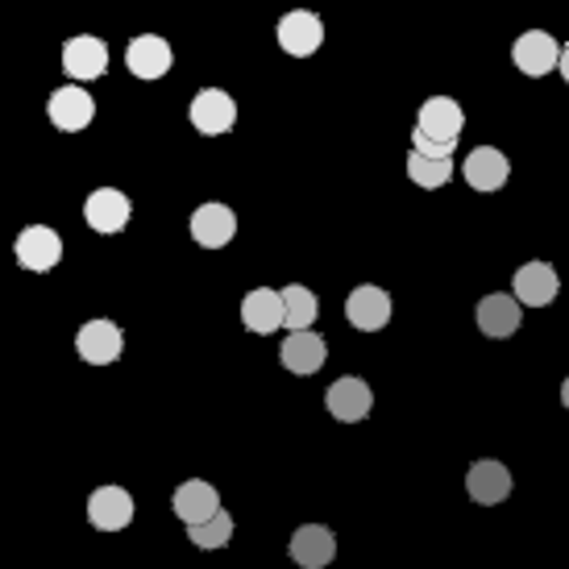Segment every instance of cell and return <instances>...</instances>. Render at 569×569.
Segmentation results:
<instances>
[{
  "mask_svg": "<svg viewBox=\"0 0 569 569\" xmlns=\"http://www.w3.org/2000/svg\"><path fill=\"white\" fill-rule=\"evenodd\" d=\"M408 179L416 183V188H445L449 179H453V162H441V159H425V154H416L411 150L408 154Z\"/></svg>",
  "mask_w": 569,
  "mask_h": 569,
  "instance_id": "cell-24",
  "label": "cell"
},
{
  "mask_svg": "<svg viewBox=\"0 0 569 569\" xmlns=\"http://www.w3.org/2000/svg\"><path fill=\"white\" fill-rule=\"evenodd\" d=\"M320 42H325V21H320L312 9H291V13L279 17V47H283L291 59L317 54Z\"/></svg>",
  "mask_w": 569,
  "mask_h": 569,
  "instance_id": "cell-8",
  "label": "cell"
},
{
  "mask_svg": "<svg viewBox=\"0 0 569 569\" xmlns=\"http://www.w3.org/2000/svg\"><path fill=\"white\" fill-rule=\"evenodd\" d=\"M191 238H196V246H204V250H221V246H229V241L238 238V212L229 204H217V200H208V204H200L196 212H191Z\"/></svg>",
  "mask_w": 569,
  "mask_h": 569,
  "instance_id": "cell-6",
  "label": "cell"
},
{
  "mask_svg": "<svg viewBox=\"0 0 569 569\" xmlns=\"http://www.w3.org/2000/svg\"><path fill=\"white\" fill-rule=\"evenodd\" d=\"M191 545H200V549H224L229 540H233V516L229 511H217L208 523H196L188 528Z\"/></svg>",
  "mask_w": 569,
  "mask_h": 569,
  "instance_id": "cell-25",
  "label": "cell"
},
{
  "mask_svg": "<svg viewBox=\"0 0 569 569\" xmlns=\"http://www.w3.org/2000/svg\"><path fill=\"white\" fill-rule=\"evenodd\" d=\"M557 291H561V279H557V270L549 262H523L516 274H511V296L523 303V308H545V303L557 300Z\"/></svg>",
  "mask_w": 569,
  "mask_h": 569,
  "instance_id": "cell-15",
  "label": "cell"
},
{
  "mask_svg": "<svg viewBox=\"0 0 569 569\" xmlns=\"http://www.w3.org/2000/svg\"><path fill=\"white\" fill-rule=\"evenodd\" d=\"M283 312H287V329L308 332V325L317 320V296H312L303 283L283 287Z\"/></svg>",
  "mask_w": 569,
  "mask_h": 569,
  "instance_id": "cell-23",
  "label": "cell"
},
{
  "mask_svg": "<svg viewBox=\"0 0 569 569\" xmlns=\"http://www.w3.org/2000/svg\"><path fill=\"white\" fill-rule=\"evenodd\" d=\"M129 217H133V200L117 188H96L92 196L83 200V221H88V229L104 233V238L121 233L129 224Z\"/></svg>",
  "mask_w": 569,
  "mask_h": 569,
  "instance_id": "cell-4",
  "label": "cell"
},
{
  "mask_svg": "<svg viewBox=\"0 0 569 569\" xmlns=\"http://www.w3.org/2000/svg\"><path fill=\"white\" fill-rule=\"evenodd\" d=\"M291 561L303 569H325L337 557V537H332L325 523H303L291 532V545H287Z\"/></svg>",
  "mask_w": 569,
  "mask_h": 569,
  "instance_id": "cell-19",
  "label": "cell"
},
{
  "mask_svg": "<svg viewBox=\"0 0 569 569\" xmlns=\"http://www.w3.org/2000/svg\"><path fill=\"white\" fill-rule=\"evenodd\" d=\"M47 117L54 129H63V133H80V129L92 126L96 117V100L92 92H83L76 83H63V88H54L47 100Z\"/></svg>",
  "mask_w": 569,
  "mask_h": 569,
  "instance_id": "cell-5",
  "label": "cell"
},
{
  "mask_svg": "<svg viewBox=\"0 0 569 569\" xmlns=\"http://www.w3.org/2000/svg\"><path fill=\"white\" fill-rule=\"evenodd\" d=\"M121 349H126V332L121 325H112V320H88L80 332H76V353H80L88 366H109L121 358Z\"/></svg>",
  "mask_w": 569,
  "mask_h": 569,
  "instance_id": "cell-7",
  "label": "cell"
},
{
  "mask_svg": "<svg viewBox=\"0 0 569 569\" xmlns=\"http://www.w3.org/2000/svg\"><path fill=\"white\" fill-rule=\"evenodd\" d=\"M171 507H174V516L188 523V528H196V523H208L217 511H224L217 487H212V482H204V478H191V482H183V487L171 495Z\"/></svg>",
  "mask_w": 569,
  "mask_h": 569,
  "instance_id": "cell-18",
  "label": "cell"
},
{
  "mask_svg": "<svg viewBox=\"0 0 569 569\" xmlns=\"http://www.w3.org/2000/svg\"><path fill=\"white\" fill-rule=\"evenodd\" d=\"M63 71L71 80H100L109 71V42L92 33H76L63 42Z\"/></svg>",
  "mask_w": 569,
  "mask_h": 569,
  "instance_id": "cell-10",
  "label": "cell"
},
{
  "mask_svg": "<svg viewBox=\"0 0 569 569\" xmlns=\"http://www.w3.org/2000/svg\"><path fill=\"white\" fill-rule=\"evenodd\" d=\"M561 403H566V408H569V379L561 382Z\"/></svg>",
  "mask_w": 569,
  "mask_h": 569,
  "instance_id": "cell-27",
  "label": "cell"
},
{
  "mask_svg": "<svg viewBox=\"0 0 569 569\" xmlns=\"http://www.w3.org/2000/svg\"><path fill=\"white\" fill-rule=\"evenodd\" d=\"M346 320L358 332H379L391 320V296L375 283H358L346 296Z\"/></svg>",
  "mask_w": 569,
  "mask_h": 569,
  "instance_id": "cell-11",
  "label": "cell"
},
{
  "mask_svg": "<svg viewBox=\"0 0 569 569\" xmlns=\"http://www.w3.org/2000/svg\"><path fill=\"white\" fill-rule=\"evenodd\" d=\"M461 179L470 183L475 191L490 196V191H499L511 179V162H507L503 150H495V146H475L466 162H461Z\"/></svg>",
  "mask_w": 569,
  "mask_h": 569,
  "instance_id": "cell-13",
  "label": "cell"
},
{
  "mask_svg": "<svg viewBox=\"0 0 569 569\" xmlns=\"http://www.w3.org/2000/svg\"><path fill=\"white\" fill-rule=\"evenodd\" d=\"M466 129V109H461L453 96H428L420 112H416V133L428 138L432 146H449L458 150V138Z\"/></svg>",
  "mask_w": 569,
  "mask_h": 569,
  "instance_id": "cell-1",
  "label": "cell"
},
{
  "mask_svg": "<svg viewBox=\"0 0 569 569\" xmlns=\"http://www.w3.org/2000/svg\"><path fill=\"white\" fill-rule=\"evenodd\" d=\"M557 71H561V80L569 83V42L561 47V67H557Z\"/></svg>",
  "mask_w": 569,
  "mask_h": 569,
  "instance_id": "cell-26",
  "label": "cell"
},
{
  "mask_svg": "<svg viewBox=\"0 0 569 569\" xmlns=\"http://www.w3.org/2000/svg\"><path fill=\"white\" fill-rule=\"evenodd\" d=\"M325 408H329L332 420H341V425H358V420H366L370 408H375V391H370V382L366 379L346 375V379H337L329 387Z\"/></svg>",
  "mask_w": 569,
  "mask_h": 569,
  "instance_id": "cell-9",
  "label": "cell"
},
{
  "mask_svg": "<svg viewBox=\"0 0 569 569\" xmlns=\"http://www.w3.org/2000/svg\"><path fill=\"white\" fill-rule=\"evenodd\" d=\"M133 495H129L126 487H96L92 499H88V520H92V528H100V532H121V528H129L133 523Z\"/></svg>",
  "mask_w": 569,
  "mask_h": 569,
  "instance_id": "cell-14",
  "label": "cell"
},
{
  "mask_svg": "<svg viewBox=\"0 0 569 569\" xmlns=\"http://www.w3.org/2000/svg\"><path fill=\"white\" fill-rule=\"evenodd\" d=\"M126 63L138 80H162V76L174 67V50L167 38H159V33H138L126 50Z\"/></svg>",
  "mask_w": 569,
  "mask_h": 569,
  "instance_id": "cell-16",
  "label": "cell"
},
{
  "mask_svg": "<svg viewBox=\"0 0 569 569\" xmlns=\"http://www.w3.org/2000/svg\"><path fill=\"white\" fill-rule=\"evenodd\" d=\"M279 362L291 370V375H300V379H308V375H317L320 366L329 362V346H325V337H317V332H287L283 349H279Z\"/></svg>",
  "mask_w": 569,
  "mask_h": 569,
  "instance_id": "cell-20",
  "label": "cell"
},
{
  "mask_svg": "<svg viewBox=\"0 0 569 569\" xmlns=\"http://www.w3.org/2000/svg\"><path fill=\"white\" fill-rule=\"evenodd\" d=\"M13 253L26 270L47 274V270H54L59 267V258H63V238H59L50 224H30V229H21V233H17Z\"/></svg>",
  "mask_w": 569,
  "mask_h": 569,
  "instance_id": "cell-3",
  "label": "cell"
},
{
  "mask_svg": "<svg viewBox=\"0 0 569 569\" xmlns=\"http://www.w3.org/2000/svg\"><path fill=\"white\" fill-rule=\"evenodd\" d=\"M466 490H470V499L482 503V507L503 503L507 495H511V470L495 458L475 461V466H470V475H466Z\"/></svg>",
  "mask_w": 569,
  "mask_h": 569,
  "instance_id": "cell-21",
  "label": "cell"
},
{
  "mask_svg": "<svg viewBox=\"0 0 569 569\" xmlns=\"http://www.w3.org/2000/svg\"><path fill=\"white\" fill-rule=\"evenodd\" d=\"M241 325L258 337H270V332L287 329V312H283V291H270V287H253L250 296L241 300Z\"/></svg>",
  "mask_w": 569,
  "mask_h": 569,
  "instance_id": "cell-17",
  "label": "cell"
},
{
  "mask_svg": "<svg viewBox=\"0 0 569 569\" xmlns=\"http://www.w3.org/2000/svg\"><path fill=\"white\" fill-rule=\"evenodd\" d=\"M188 121L204 138H221V133H229V129L238 126V100L229 92H221V88H200L188 104Z\"/></svg>",
  "mask_w": 569,
  "mask_h": 569,
  "instance_id": "cell-2",
  "label": "cell"
},
{
  "mask_svg": "<svg viewBox=\"0 0 569 569\" xmlns=\"http://www.w3.org/2000/svg\"><path fill=\"white\" fill-rule=\"evenodd\" d=\"M475 320L487 337H511L520 329V300L516 296H487V300H478Z\"/></svg>",
  "mask_w": 569,
  "mask_h": 569,
  "instance_id": "cell-22",
  "label": "cell"
},
{
  "mask_svg": "<svg viewBox=\"0 0 569 569\" xmlns=\"http://www.w3.org/2000/svg\"><path fill=\"white\" fill-rule=\"evenodd\" d=\"M511 63L520 67L523 76L540 80V76H549L553 67H561V47H557L553 33L528 30V33L516 38V47H511Z\"/></svg>",
  "mask_w": 569,
  "mask_h": 569,
  "instance_id": "cell-12",
  "label": "cell"
}]
</instances>
